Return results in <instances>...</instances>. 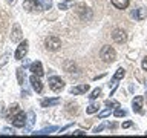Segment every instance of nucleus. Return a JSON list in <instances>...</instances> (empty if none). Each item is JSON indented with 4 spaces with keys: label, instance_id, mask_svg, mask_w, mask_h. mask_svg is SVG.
I'll return each instance as SVG.
<instances>
[{
    "label": "nucleus",
    "instance_id": "obj_11",
    "mask_svg": "<svg viewBox=\"0 0 147 138\" xmlns=\"http://www.w3.org/2000/svg\"><path fill=\"white\" fill-rule=\"evenodd\" d=\"M142 97H135L133 98V103H132V106H133V112H138V114H142Z\"/></svg>",
    "mask_w": 147,
    "mask_h": 138
},
{
    "label": "nucleus",
    "instance_id": "obj_34",
    "mask_svg": "<svg viewBox=\"0 0 147 138\" xmlns=\"http://www.w3.org/2000/svg\"><path fill=\"white\" fill-rule=\"evenodd\" d=\"M61 2H66V0H61Z\"/></svg>",
    "mask_w": 147,
    "mask_h": 138
},
{
    "label": "nucleus",
    "instance_id": "obj_30",
    "mask_svg": "<svg viewBox=\"0 0 147 138\" xmlns=\"http://www.w3.org/2000/svg\"><path fill=\"white\" fill-rule=\"evenodd\" d=\"M141 66H142V69H144V71H147V57L142 60V64H141Z\"/></svg>",
    "mask_w": 147,
    "mask_h": 138
},
{
    "label": "nucleus",
    "instance_id": "obj_31",
    "mask_svg": "<svg viewBox=\"0 0 147 138\" xmlns=\"http://www.w3.org/2000/svg\"><path fill=\"white\" fill-rule=\"evenodd\" d=\"M132 126V121H126V123H123V127L124 129H127V127H130Z\"/></svg>",
    "mask_w": 147,
    "mask_h": 138
},
{
    "label": "nucleus",
    "instance_id": "obj_13",
    "mask_svg": "<svg viewBox=\"0 0 147 138\" xmlns=\"http://www.w3.org/2000/svg\"><path fill=\"white\" fill-rule=\"evenodd\" d=\"M133 17L136 18V20H144V18L147 17V9L146 8H138L135 12H133Z\"/></svg>",
    "mask_w": 147,
    "mask_h": 138
},
{
    "label": "nucleus",
    "instance_id": "obj_19",
    "mask_svg": "<svg viewBox=\"0 0 147 138\" xmlns=\"http://www.w3.org/2000/svg\"><path fill=\"white\" fill-rule=\"evenodd\" d=\"M17 112H20V106H18V104H12L11 108L8 109V115H6L8 120H11V118H12Z\"/></svg>",
    "mask_w": 147,
    "mask_h": 138
},
{
    "label": "nucleus",
    "instance_id": "obj_12",
    "mask_svg": "<svg viewBox=\"0 0 147 138\" xmlns=\"http://www.w3.org/2000/svg\"><path fill=\"white\" fill-rule=\"evenodd\" d=\"M11 40L14 41V43H17V41L22 40V29H20V26H18V25H14V28H12Z\"/></svg>",
    "mask_w": 147,
    "mask_h": 138
},
{
    "label": "nucleus",
    "instance_id": "obj_5",
    "mask_svg": "<svg viewBox=\"0 0 147 138\" xmlns=\"http://www.w3.org/2000/svg\"><path fill=\"white\" fill-rule=\"evenodd\" d=\"M11 121H12V126H16V127H23L26 124V115L22 112H17L14 117L11 118Z\"/></svg>",
    "mask_w": 147,
    "mask_h": 138
},
{
    "label": "nucleus",
    "instance_id": "obj_18",
    "mask_svg": "<svg viewBox=\"0 0 147 138\" xmlns=\"http://www.w3.org/2000/svg\"><path fill=\"white\" fill-rule=\"evenodd\" d=\"M60 103V98H45L41 101V106L43 108H48V106H55Z\"/></svg>",
    "mask_w": 147,
    "mask_h": 138
},
{
    "label": "nucleus",
    "instance_id": "obj_32",
    "mask_svg": "<svg viewBox=\"0 0 147 138\" xmlns=\"http://www.w3.org/2000/svg\"><path fill=\"white\" fill-rule=\"evenodd\" d=\"M6 60H8V55H5V57H3V60L0 62V66H3V64L6 63Z\"/></svg>",
    "mask_w": 147,
    "mask_h": 138
},
{
    "label": "nucleus",
    "instance_id": "obj_33",
    "mask_svg": "<svg viewBox=\"0 0 147 138\" xmlns=\"http://www.w3.org/2000/svg\"><path fill=\"white\" fill-rule=\"evenodd\" d=\"M86 132H83V131H75L74 132V135H84Z\"/></svg>",
    "mask_w": 147,
    "mask_h": 138
},
{
    "label": "nucleus",
    "instance_id": "obj_3",
    "mask_svg": "<svg viewBox=\"0 0 147 138\" xmlns=\"http://www.w3.org/2000/svg\"><path fill=\"white\" fill-rule=\"evenodd\" d=\"M23 8H25L28 12H35V11H41V9H43L38 0H25V2H23Z\"/></svg>",
    "mask_w": 147,
    "mask_h": 138
},
{
    "label": "nucleus",
    "instance_id": "obj_26",
    "mask_svg": "<svg viewBox=\"0 0 147 138\" xmlns=\"http://www.w3.org/2000/svg\"><path fill=\"white\" fill-rule=\"evenodd\" d=\"M104 104L107 106V108H110V106H115V108H119V104L117 103V101H112V100H106Z\"/></svg>",
    "mask_w": 147,
    "mask_h": 138
},
{
    "label": "nucleus",
    "instance_id": "obj_24",
    "mask_svg": "<svg viewBox=\"0 0 147 138\" xmlns=\"http://www.w3.org/2000/svg\"><path fill=\"white\" fill-rule=\"evenodd\" d=\"M110 114H112V110H110V109H104L103 112H100V114H98V117L103 120V118H106V117H109Z\"/></svg>",
    "mask_w": 147,
    "mask_h": 138
},
{
    "label": "nucleus",
    "instance_id": "obj_15",
    "mask_svg": "<svg viewBox=\"0 0 147 138\" xmlns=\"http://www.w3.org/2000/svg\"><path fill=\"white\" fill-rule=\"evenodd\" d=\"M57 126H51V127H45V129H41V131L38 132H32V135H49V133H52L57 131Z\"/></svg>",
    "mask_w": 147,
    "mask_h": 138
},
{
    "label": "nucleus",
    "instance_id": "obj_21",
    "mask_svg": "<svg viewBox=\"0 0 147 138\" xmlns=\"http://www.w3.org/2000/svg\"><path fill=\"white\" fill-rule=\"evenodd\" d=\"M41 3V8L43 9H51L52 8V0H40Z\"/></svg>",
    "mask_w": 147,
    "mask_h": 138
},
{
    "label": "nucleus",
    "instance_id": "obj_20",
    "mask_svg": "<svg viewBox=\"0 0 147 138\" xmlns=\"http://www.w3.org/2000/svg\"><path fill=\"white\" fill-rule=\"evenodd\" d=\"M98 109H100V103H92L89 108L86 109V112L87 114H95V112H98Z\"/></svg>",
    "mask_w": 147,
    "mask_h": 138
},
{
    "label": "nucleus",
    "instance_id": "obj_14",
    "mask_svg": "<svg viewBox=\"0 0 147 138\" xmlns=\"http://www.w3.org/2000/svg\"><path fill=\"white\" fill-rule=\"evenodd\" d=\"M124 75H126V71H124L123 68L117 69V72H115V75H113V78H112V83H110V85L117 86V81H118V80H121V78H123Z\"/></svg>",
    "mask_w": 147,
    "mask_h": 138
},
{
    "label": "nucleus",
    "instance_id": "obj_4",
    "mask_svg": "<svg viewBox=\"0 0 147 138\" xmlns=\"http://www.w3.org/2000/svg\"><path fill=\"white\" fill-rule=\"evenodd\" d=\"M46 48H48L49 51H58L60 49V46H61V41H60L58 37H55V35H51L46 39Z\"/></svg>",
    "mask_w": 147,
    "mask_h": 138
},
{
    "label": "nucleus",
    "instance_id": "obj_35",
    "mask_svg": "<svg viewBox=\"0 0 147 138\" xmlns=\"http://www.w3.org/2000/svg\"><path fill=\"white\" fill-rule=\"evenodd\" d=\"M146 133H147V132H146Z\"/></svg>",
    "mask_w": 147,
    "mask_h": 138
},
{
    "label": "nucleus",
    "instance_id": "obj_9",
    "mask_svg": "<svg viewBox=\"0 0 147 138\" xmlns=\"http://www.w3.org/2000/svg\"><path fill=\"white\" fill-rule=\"evenodd\" d=\"M89 91V85H78V86H74L71 89V94L72 95H80V94H86Z\"/></svg>",
    "mask_w": 147,
    "mask_h": 138
},
{
    "label": "nucleus",
    "instance_id": "obj_28",
    "mask_svg": "<svg viewBox=\"0 0 147 138\" xmlns=\"http://www.w3.org/2000/svg\"><path fill=\"white\" fill-rule=\"evenodd\" d=\"M67 6H69V5H67L66 2H60V5H58L60 9H67Z\"/></svg>",
    "mask_w": 147,
    "mask_h": 138
},
{
    "label": "nucleus",
    "instance_id": "obj_29",
    "mask_svg": "<svg viewBox=\"0 0 147 138\" xmlns=\"http://www.w3.org/2000/svg\"><path fill=\"white\" fill-rule=\"evenodd\" d=\"M104 127H106V124H101V126H98V127H95V131H94V132H95V133H98V132H101V131H103Z\"/></svg>",
    "mask_w": 147,
    "mask_h": 138
},
{
    "label": "nucleus",
    "instance_id": "obj_17",
    "mask_svg": "<svg viewBox=\"0 0 147 138\" xmlns=\"http://www.w3.org/2000/svg\"><path fill=\"white\" fill-rule=\"evenodd\" d=\"M112 5L118 9H126L129 6V0H112Z\"/></svg>",
    "mask_w": 147,
    "mask_h": 138
},
{
    "label": "nucleus",
    "instance_id": "obj_1",
    "mask_svg": "<svg viewBox=\"0 0 147 138\" xmlns=\"http://www.w3.org/2000/svg\"><path fill=\"white\" fill-rule=\"evenodd\" d=\"M100 57L103 58L104 63H113L115 58H117V52H115V49L112 46H104L100 52Z\"/></svg>",
    "mask_w": 147,
    "mask_h": 138
},
{
    "label": "nucleus",
    "instance_id": "obj_7",
    "mask_svg": "<svg viewBox=\"0 0 147 138\" xmlns=\"http://www.w3.org/2000/svg\"><path fill=\"white\" fill-rule=\"evenodd\" d=\"M29 81H31V86H32V89H34L35 92H40L43 91V85H41V81H40V77L38 75H35V74H32V77L29 78Z\"/></svg>",
    "mask_w": 147,
    "mask_h": 138
},
{
    "label": "nucleus",
    "instance_id": "obj_8",
    "mask_svg": "<svg viewBox=\"0 0 147 138\" xmlns=\"http://www.w3.org/2000/svg\"><path fill=\"white\" fill-rule=\"evenodd\" d=\"M112 37H113V40L117 41V43H124V41H126V32H124L123 29H115Z\"/></svg>",
    "mask_w": 147,
    "mask_h": 138
},
{
    "label": "nucleus",
    "instance_id": "obj_10",
    "mask_svg": "<svg viewBox=\"0 0 147 138\" xmlns=\"http://www.w3.org/2000/svg\"><path fill=\"white\" fill-rule=\"evenodd\" d=\"M29 69L32 71V74H35V75H38V77H41L45 74V71H43V66H41V63L40 62H34L29 66Z\"/></svg>",
    "mask_w": 147,
    "mask_h": 138
},
{
    "label": "nucleus",
    "instance_id": "obj_22",
    "mask_svg": "<svg viewBox=\"0 0 147 138\" xmlns=\"http://www.w3.org/2000/svg\"><path fill=\"white\" fill-rule=\"evenodd\" d=\"M100 95H101V89H100V87H96V89L92 91V94L89 95V98L90 100H95V98H98Z\"/></svg>",
    "mask_w": 147,
    "mask_h": 138
},
{
    "label": "nucleus",
    "instance_id": "obj_23",
    "mask_svg": "<svg viewBox=\"0 0 147 138\" xmlns=\"http://www.w3.org/2000/svg\"><path fill=\"white\" fill-rule=\"evenodd\" d=\"M17 78H18V85H23V68H18L17 69Z\"/></svg>",
    "mask_w": 147,
    "mask_h": 138
},
{
    "label": "nucleus",
    "instance_id": "obj_25",
    "mask_svg": "<svg viewBox=\"0 0 147 138\" xmlns=\"http://www.w3.org/2000/svg\"><path fill=\"white\" fill-rule=\"evenodd\" d=\"M113 115H115V117H118V118H121V117H124V115H126V110H124V109H117V110L113 112Z\"/></svg>",
    "mask_w": 147,
    "mask_h": 138
},
{
    "label": "nucleus",
    "instance_id": "obj_16",
    "mask_svg": "<svg viewBox=\"0 0 147 138\" xmlns=\"http://www.w3.org/2000/svg\"><path fill=\"white\" fill-rule=\"evenodd\" d=\"M34 120H35V114L32 112H28V115H26V129L28 131H31L32 129V124H34Z\"/></svg>",
    "mask_w": 147,
    "mask_h": 138
},
{
    "label": "nucleus",
    "instance_id": "obj_6",
    "mask_svg": "<svg viewBox=\"0 0 147 138\" xmlns=\"http://www.w3.org/2000/svg\"><path fill=\"white\" fill-rule=\"evenodd\" d=\"M26 54H28V41L25 40L17 46V51H16V54H14V57L17 60H23L26 57Z\"/></svg>",
    "mask_w": 147,
    "mask_h": 138
},
{
    "label": "nucleus",
    "instance_id": "obj_2",
    "mask_svg": "<svg viewBox=\"0 0 147 138\" xmlns=\"http://www.w3.org/2000/svg\"><path fill=\"white\" fill-rule=\"evenodd\" d=\"M49 87H51V91H54V92H60L64 87V81L61 80L60 77H49Z\"/></svg>",
    "mask_w": 147,
    "mask_h": 138
},
{
    "label": "nucleus",
    "instance_id": "obj_27",
    "mask_svg": "<svg viewBox=\"0 0 147 138\" xmlns=\"http://www.w3.org/2000/svg\"><path fill=\"white\" fill-rule=\"evenodd\" d=\"M2 135H14V131H12V129H9V127H5L2 131Z\"/></svg>",
    "mask_w": 147,
    "mask_h": 138
}]
</instances>
